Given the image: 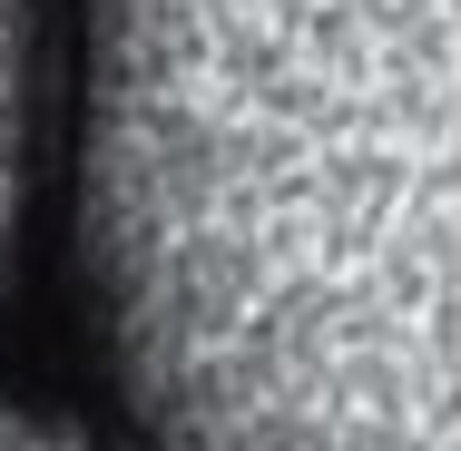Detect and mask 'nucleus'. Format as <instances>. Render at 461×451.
<instances>
[{
    "label": "nucleus",
    "instance_id": "f03ea898",
    "mask_svg": "<svg viewBox=\"0 0 461 451\" xmlns=\"http://www.w3.org/2000/svg\"><path fill=\"white\" fill-rule=\"evenodd\" d=\"M20 196V0H0V236Z\"/></svg>",
    "mask_w": 461,
    "mask_h": 451
},
{
    "label": "nucleus",
    "instance_id": "f257e3e1",
    "mask_svg": "<svg viewBox=\"0 0 461 451\" xmlns=\"http://www.w3.org/2000/svg\"><path fill=\"white\" fill-rule=\"evenodd\" d=\"M79 246L148 451H461V0H89Z\"/></svg>",
    "mask_w": 461,
    "mask_h": 451
},
{
    "label": "nucleus",
    "instance_id": "7ed1b4c3",
    "mask_svg": "<svg viewBox=\"0 0 461 451\" xmlns=\"http://www.w3.org/2000/svg\"><path fill=\"white\" fill-rule=\"evenodd\" d=\"M0 451H89L79 432H50V422H20V412H0Z\"/></svg>",
    "mask_w": 461,
    "mask_h": 451
}]
</instances>
